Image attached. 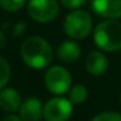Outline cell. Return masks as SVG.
Here are the masks:
<instances>
[{
  "mask_svg": "<svg viewBox=\"0 0 121 121\" xmlns=\"http://www.w3.org/2000/svg\"><path fill=\"white\" fill-rule=\"evenodd\" d=\"M27 13L37 22H50L57 16L59 4L56 0H29Z\"/></svg>",
  "mask_w": 121,
  "mask_h": 121,
  "instance_id": "obj_5",
  "label": "cell"
},
{
  "mask_svg": "<svg viewBox=\"0 0 121 121\" xmlns=\"http://www.w3.org/2000/svg\"><path fill=\"white\" fill-rule=\"evenodd\" d=\"M43 109L44 107L38 98H29L20 107V117L22 121H39L43 116Z\"/></svg>",
  "mask_w": 121,
  "mask_h": 121,
  "instance_id": "obj_8",
  "label": "cell"
},
{
  "mask_svg": "<svg viewBox=\"0 0 121 121\" xmlns=\"http://www.w3.org/2000/svg\"><path fill=\"white\" fill-rule=\"evenodd\" d=\"M56 53H57V57L64 63H74L81 56V48L73 40H65L60 43V46L56 50Z\"/></svg>",
  "mask_w": 121,
  "mask_h": 121,
  "instance_id": "obj_11",
  "label": "cell"
},
{
  "mask_svg": "<svg viewBox=\"0 0 121 121\" xmlns=\"http://www.w3.org/2000/svg\"><path fill=\"white\" fill-rule=\"evenodd\" d=\"M86 70L92 76H102L105 73L108 68V59L104 56V53L99 52V51H94V52L89 53L86 57Z\"/></svg>",
  "mask_w": 121,
  "mask_h": 121,
  "instance_id": "obj_9",
  "label": "cell"
},
{
  "mask_svg": "<svg viewBox=\"0 0 121 121\" xmlns=\"http://www.w3.org/2000/svg\"><path fill=\"white\" fill-rule=\"evenodd\" d=\"M9 78H11V66L5 59L0 56V90L4 89Z\"/></svg>",
  "mask_w": 121,
  "mask_h": 121,
  "instance_id": "obj_13",
  "label": "cell"
},
{
  "mask_svg": "<svg viewBox=\"0 0 121 121\" xmlns=\"http://www.w3.org/2000/svg\"><path fill=\"white\" fill-rule=\"evenodd\" d=\"M92 20L86 11L76 9L65 17L64 31L70 39H83L91 31Z\"/></svg>",
  "mask_w": 121,
  "mask_h": 121,
  "instance_id": "obj_3",
  "label": "cell"
},
{
  "mask_svg": "<svg viewBox=\"0 0 121 121\" xmlns=\"http://www.w3.org/2000/svg\"><path fill=\"white\" fill-rule=\"evenodd\" d=\"M25 30H26V25H25L24 22H18V24L14 26V31H13L14 37H21L25 33Z\"/></svg>",
  "mask_w": 121,
  "mask_h": 121,
  "instance_id": "obj_17",
  "label": "cell"
},
{
  "mask_svg": "<svg viewBox=\"0 0 121 121\" xmlns=\"http://www.w3.org/2000/svg\"><path fill=\"white\" fill-rule=\"evenodd\" d=\"M22 104L21 95L14 89H1L0 90V108L7 112H14L20 109Z\"/></svg>",
  "mask_w": 121,
  "mask_h": 121,
  "instance_id": "obj_10",
  "label": "cell"
},
{
  "mask_svg": "<svg viewBox=\"0 0 121 121\" xmlns=\"http://www.w3.org/2000/svg\"><path fill=\"white\" fill-rule=\"evenodd\" d=\"M4 46H5V37H4L3 31L0 30V51L4 48Z\"/></svg>",
  "mask_w": 121,
  "mask_h": 121,
  "instance_id": "obj_19",
  "label": "cell"
},
{
  "mask_svg": "<svg viewBox=\"0 0 121 121\" xmlns=\"http://www.w3.org/2000/svg\"><path fill=\"white\" fill-rule=\"evenodd\" d=\"M94 42L107 52L121 50V24L112 18L100 22L94 29Z\"/></svg>",
  "mask_w": 121,
  "mask_h": 121,
  "instance_id": "obj_2",
  "label": "cell"
},
{
  "mask_svg": "<svg viewBox=\"0 0 121 121\" xmlns=\"http://www.w3.org/2000/svg\"><path fill=\"white\" fill-rule=\"evenodd\" d=\"M3 121H22V118L16 115H8L3 118Z\"/></svg>",
  "mask_w": 121,
  "mask_h": 121,
  "instance_id": "obj_18",
  "label": "cell"
},
{
  "mask_svg": "<svg viewBox=\"0 0 121 121\" xmlns=\"http://www.w3.org/2000/svg\"><path fill=\"white\" fill-rule=\"evenodd\" d=\"M91 8L98 16L104 18L121 17V0H91Z\"/></svg>",
  "mask_w": 121,
  "mask_h": 121,
  "instance_id": "obj_7",
  "label": "cell"
},
{
  "mask_svg": "<svg viewBox=\"0 0 121 121\" xmlns=\"http://www.w3.org/2000/svg\"><path fill=\"white\" fill-rule=\"evenodd\" d=\"M44 85L50 92L55 95H63L70 90L72 76L64 66H51L44 74Z\"/></svg>",
  "mask_w": 121,
  "mask_h": 121,
  "instance_id": "obj_4",
  "label": "cell"
},
{
  "mask_svg": "<svg viewBox=\"0 0 121 121\" xmlns=\"http://www.w3.org/2000/svg\"><path fill=\"white\" fill-rule=\"evenodd\" d=\"M87 95H89V91L83 85H74L69 90V100L77 105L82 104L87 99Z\"/></svg>",
  "mask_w": 121,
  "mask_h": 121,
  "instance_id": "obj_12",
  "label": "cell"
},
{
  "mask_svg": "<svg viewBox=\"0 0 121 121\" xmlns=\"http://www.w3.org/2000/svg\"><path fill=\"white\" fill-rule=\"evenodd\" d=\"M60 1L64 7L70 8V9H77L86 3V0H60Z\"/></svg>",
  "mask_w": 121,
  "mask_h": 121,
  "instance_id": "obj_16",
  "label": "cell"
},
{
  "mask_svg": "<svg viewBox=\"0 0 121 121\" xmlns=\"http://www.w3.org/2000/svg\"><path fill=\"white\" fill-rule=\"evenodd\" d=\"M91 121H121V115L117 112H102Z\"/></svg>",
  "mask_w": 121,
  "mask_h": 121,
  "instance_id": "obj_15",
  "label": "cell"
},
{
  "mask_svg": "<svg viewBox=\"0 0 121 121\" xmlns=\"http://www.w3.org/2000/svg\"><path fill=\"white\" fill-rule=\"evenodd\" d=\"M21 57L27 66L33 69L46 68L52 61V48L50 43L42 37H27L21 46Z\"/></svg>",
  "mask_w": 121,
  "mask_h": 121,
  "instance_id": "obj_1",
  "label": "cell"
},
{
  "mask_svg": "<svg viewBox=\"0 0 121 121\" xmlns=\"http://www.w3.org/2000/svg\"><path fill=\"white\" fill-rule=\"evenodd\" d=\"M25 0H0V7L8 12H14L22 8Z\"/></svg>",
  "mask_w": 121,
  "mask_h": 121,
  "instance_id": "obj_14",
  "label": "cell"
},
{
  "mask_svg": "<svg viewBox=\"0 0 121 121\" xmlns=\"http://www.w3.org/2000/svg\"><path fill=\"white\" fill-rule=\"evenodd\" d=\"M73 103L65 98H52L44 105L43 117L46 121H66L73 112Z\"/></svg>",
  "mask_w": 121,
  "mask_h": 121,
  "instance_id": "obj_6",
  "label": "cell"
}]
</instances>
